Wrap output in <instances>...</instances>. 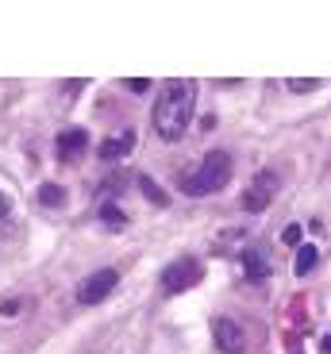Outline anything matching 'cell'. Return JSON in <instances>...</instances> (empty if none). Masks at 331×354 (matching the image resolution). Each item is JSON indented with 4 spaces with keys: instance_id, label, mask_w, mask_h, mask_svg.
<instances>
[{
    "instance_id": "obj_1",
    "label": "cell",
    "mask_w": 331,
    "mask_h": 354,
    "mask_svg": "<svg viewBox=\"0 0 331 354\" xmlns=\"http://www.w3.org/2000/svg\"><path fill=\"white\" fill-rule=\"evenodd\" d=\"M193 100H197V85L193 81H170V85L158 93V104H154V131L166 142L181 139L193 120Z\"/></svg>"
},
{
    "instance_id": "obj_2",
    "label": "cell",
    "mask_w": 331,
    "mask_h": 354,
    "mask_svg": "<svg viewBox=\"0 0 331 354\" xmlns=\"http://www.w3.org/2000/svg\"><path fill=\"white\" fill-rule=\"evenodd\" d=\"M231 181V154L227 151H208L205 162L189 177H181V189L189 196H208V193H220V189Z\"/></svg>"
},
{
    "instance_id": "obj_3",
    "label": "cell",
    "mask_w": 331,
    "mask_h": 354,
    "mask_svg": "<svg viewBox=\"0 0 331 354\" xmlns=\"http://www.w3.org/2000/svg\"><path fill=\"white\" fill-rule=\"evenodd\" d=\"M278 189H281V177L274 174V169L254 174L251 185H247V193H243V208H247V212H266L269 201L278 196Z\"/></svg>"
},
{
    "instance_id": "obj_4",
    "label": "cell",
    "mask_w": 331,
    "mask_h": 354,
    "mask_svg": "<svg viewBox=\"0 0 331 354\" xmlns=\"http://www.w3.org/2000/svg\"><path fill=\"white\" fill-rule=\"evenodd\" d=\"M200 277H205V266H200L197 258H178V262H170L166 270H162V289L166 292H185L189 285H197Z\"/></svg>"
},
{
    "instance_id": "obj_5",
    "label": "cell",
    "mask_w": 331,
    "mask_h": 354,
    "mask_svg": "<svg viewBox=\"0 0 331 354\" xmlns=\"http://www.w3.org/2000/svg\"><path fill=\"white\" fill-rule=\"evenodd\" d=\"M116 281H120L116 270H97V274H89L85 281L77 285V301H81V304H97V301H104L108 292L116 289Z\"/></svg>"
},
{
    "instance_id": "obj_6",
    "label": "cell",
    "mask_w": 331,
    "mask_h": 354,
    "mask_svg": "<svg viewBox=\"0 0 331 354\" xmlns=\"http://www.w3.org/2000/svg\"><path fill=\"white\" fill-rule=\"evenodd\" d=\"M212 339H216V346H220L224 354H243V346H247V331H243L235 319H216Z\"/></svg>"
},
{
    "instance_id": "obj_7",
    "label": "cell",
    "mask_w": 331,
    "mask_h": 354,
    "mask_svg": "<svg viewBox=\"0 0 331 354\" xmlns=\"http://www.w3.org/2000/svg\"><path fill=\"white\" fill-rule=\"evenodd\" d=\"M85 147H89V135L81 127H70V131L58 135V158L62 162H81L85 158Z\"/></svg>"
},
{
    "instance_id": "obj_8",
    "label": "cell",
    "mask_w": 331,
    "mask_h": 354,
    "mask_svg": "<svg viewBox=\"0 0 331 354\" xmlns=\"http://www.w3.org/2000/svg\"><path fill=\"white\" fill-rule=\"evenodd\" d=\"M131 147H135V131L127 127V131L108 135V139L97 147V154H100V158H108V162H116V158H124V154H131Z\"/></svg>"
},
{
    "instance_id": "obj_9",
    "label": "cell",
    "mask_w": 331,
    "mask_h": 354,
    "mask_svg": "<svg viewBox=\"0 0 331 354\" xmlns=\"http://www.w3.org/2000/svg\"><path fill=\"white\" fill-rule=\"evenodd\" d=\"M243 270H247V277H254V281L269 277V258H266V250H262L258 243H251V247L243 250Z\"/></svg>"
},
{
    "instance_id": "obj_10",
    "label": "cell",
    "mask_w": 331,
    "mask_h": 354,
    "mask_svg": "<svg viewBox=\"0 0 331 354\" xmlns=\"http://www.w3.org/2000/svg\"><path fill=\"white\" fill-rule=\"evenodd\" d=\"M316 262H320V250H316L312 247V243H305V247H301V250H296V274H301V277H305V274H312V270H316Z\"/></svg>"
},
{
    "instance_id": "obj_11",
    "label": "cell",
    "mask_w": 331,
    "mask_h": 354,
    "mask_svg": "<svg viewBox=\"0 0 331 354\" xmlns=\"http://www.w3.org/2000/svg\"><path fill=\"white\" fill-rule=\"evenodd\" d=\"M139 189H143V196H146L151 204H158V208H166V204H170V196H166V189H158V185L151 181V177H146V174H139Z\"/></svg>"
},
{
    "instance_id": "obj_12",
    "label": "cell",
    "mask_w": 331,
    "mask_h": 354,
    "mask_svg": "<svg viewBox=\"0 0 331 354\" xmlns=\"http://www.w3.org/2000/svg\"><path fill=\"white\" fill-rule=\"evenodd\" d=\"M39 201H43L46 208H62V204H66V189L46 181V185H39Z\"/></svg>"
},
{
    "instance_id": "obj_13",
    "label": "cell",
    "mask_w": 331,
    "mask_h": 354,
    "mask_svg": "<svg viewBox=\"0 0 331 354\" xmlns=\"http://www.w3.org/2000/svg\"><path fill=\"white\" fill-rule=\"evenodd\" d=\"M281 243H285V247H296V250H301V247H305V243H301V227H296V223H289V227L281 231Z\"/></svg>"
},
{
    "instance_id": "obj_14",
    "label": "cell",
    "mask_w": 331,
    "mask_h": 354,
    "mask_svg": "<svg viewBox=\"0 0 331 354\" xmlns=\"http://www.w3.org/2000/svg\"><path fill=\"white\" fill-rule=\"evenodd\" d=\"M100 220H104V223H124V220H127V216H124V212H120L116 204H104V208H100Z\"/></svg>"
},
{
    "instance_id": "obj_15",
    "label": "cell",
    "mask_w": 331,
    "mask_h": 354,
    "mask_svg": "<svg viewBox=\"0 0 331 354\" xmlns=\"http://www.w3.org/2000/svg\"><path fill=\"white\" fill-rule=\"evenodd\" d=\"M316 85H320L316 77H293V81H289V88H293V93H312Z\"/></svg>"
},
{
    "instance_id": "obj_16",
    "label": "cell",
    "mask_w": 331,
    "mask_h": 354,
    "mask_svg": "<svg viewBox=\"0 0 331 354\" xmlns=\"http://www.w3.org/2000/svg\"><path fill=\"white\" fill-rule=\"evenodd\" d=\"M127 88H131V93H146L151 81H146V77H131V81H127Z\"/></svg>"
},
{
    "instance_id": "obj_17",
    "label": "cell",
    "mask_w": 331,
    "mask_h": 354,
    "mask_svg": "<svg viewBox=\"0 0 331 354\" xmlns=\"http://www.w3.org/2000/svg\"><path fill=\"white\" fill-rule=\"evenodd\" d=\"M12 212V201H8V193H0V220Z\"/></svg>"
},
{
    "instance_id": "obj_18",
    "label": "cell",
    "mask_w": 331,
    "mask_h": 354,
    "mask_svg": "<svg viewBox=\"0 0 331 354\" xmlns=\"http://www.w3.org/2000/svg\"><path fill=\"white\" fill-rule=\"evenodd\" d=\"M0 312H4V316H16L19 304H16V301H8V304H0Z\"/></svg>"
},
{
    "instance_id": "obj_19",
    "label": "cell",
    "mask_w": 331,
    "mask_h": 354,
    "mask_svg": "<svg viewBox=\"0 0 331 354\" xmlns=\"http://www.w3.org/2000/svg\"><path fill=\"white\" fill-rule=\"evenodd\" d=\"M320 351H323V354H331V331H328V335H323V343H320Z\"/></svg>"
}]
</instances>
